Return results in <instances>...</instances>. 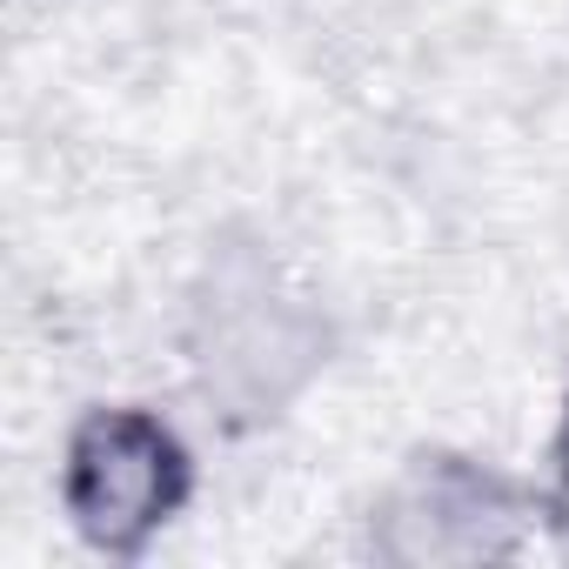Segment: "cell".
<instances>
[{
  "instance_id": "obj_1",
  "label": "cell",
  "mask_w": 569,
  "mask_h": 569,
  "mask_svg": "<svg viewBox=\"0 0 569 569\" xmlns=\"http://www.w3.org/2000/svg\"><path fill=\"white\" fill-rule=\"evenodd\" d=\"M181 496L174 442L141 416H101L74 449V509L101 542H134Z\"/></svg>"
},
{
  "instance_id": "obj_2",
  "label": "cell",
  "mask_w": 569,
  "mask_h": 569,
  "mask_svg": "<svg viewBox=\"0 0 569 569\" xmlns=\"http://www.w3.org/2000/svg\"><path fill=\"white\" fill-rule=\"evenodd\" d=\"M562 456H569V442H562ZM562 516H569V462H562Z\"/></svg>"
}]
</instances>
